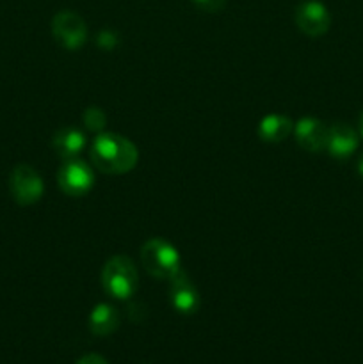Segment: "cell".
Returning <instances> with one entry per match:
<instances>
[{"mask_svg": "<svg viewBox=\"0 0 363 364\" xmlns=\"http://www.w3.org/2000/svg\"><path fill=\"white\" fill-rule=\"evenodd\" d=\"M294 21L302 34L320 38L331 27V14L320 0H302L294 11Z\"/></svg>", "mask_w": 363, "mask_h": 364, "instance_id": "52a82bcc", "label": "cell"}, {"mask_svg": "<svg viewBox=\"0 0 363 364\" xmlns=\"http://www.w3.org/2000/svg\"><path fill=\"white\" fill-rule=\"evenodd\" d=\"M52 36L57 45L66 50H77L88 39V25L73 11H59L52 18Z\"/></svg>", "mask_w": 363, "mask_h": 364, "instance_id": "8992f818", "label": "cell"}, {"mask_svg": "<svg viewBox=\"0 0 363 364\" xmlns=\"http://www.w3.org/2000/svg\"><path fill=\"white\" fill-rule=\"evenodd\" d=\"M169 302L180 315H194L199 309V291L184 269L169 279Z\"/></svg>", "mask_w": 363, "mask_h": 364, "instance_id": "ba28073f", "label": "cell"}, {"mask_svg": "<svg viewBox=\"0 0 363 364\" xmlns=\"http://www.w3.org/2000/svg\"><path fill=\"white\" fill-rule=\"evenodd\" d=\"M85 134L75 127H64L52 137V148L63 160L78 159L85 148Z\"/></svg>", "mask_w": 363, "mask_h": 364, "instance_id": "8fae6325", "label": "cell"}, {"mask_svg": "<svg viewBox=\"0 0 363 364\" xmlns=\"http://www.w3.org/2000/svg\"><path fill=\"white\" fill-rule=\"evenodd\" d=\"M120 327V313L114 306L100 302L89 315V329L95 336H109Z\"/></svg>", "mask_w": 363, "mask_h": 364, "instance_id": "4fadbf2b", "label": "cell"}, {"mask_svg": "<svg viewBox=\"0 0 363 364\" xmlns=\"http://www.w3.org/2000/svg\"><path fill=\"white\" fill-rule=\"evenodd\" d=\"M117 43H120V38H117L116 32L109 31V28H105V31L96 36V45L103 50H112Z\"/></svg>", "mask_w": 363, "mask_h": 364, "instance_id": "9a60e30c", "label": "cell"}, {"mask_svg": "<svg viewBox=\"0 0 363 364\" xmlns=\"http://www.w3.org/2000/svg\"><path fill=\"white\" fill-rule=\"evenodd\" d=\"M294 132V121L283 114H267L258 123V137L269 144L285 141Z\"/></svg>", "mask_w": 363, "mask_h": 364, "instance_id": "7c38bea8", "label": "cell"}, {"mask_svg": "<svg viewBox=\"0 0 363 364\" xmlns=\"http://www.w3.org/2000/svg\"><path fill=\"white\" fill-rule=\"evenodd\" d=\"M77 364H109L105 358H102L100 354H85L78 359Z\"/></svg>", "mask_w": 363, "mask_h": 364, "instance_id": "e0dca14e", "label": "cell"}, {"mask_svg": "<svg viewBox=\"0 0 363 364\" xmlns=\"http://www.w3.org/2000/svg\"><path fill=\"white\" fill-rule=\"evenodd\" d=\"M359 135L358 132L347 123H335L327 130L326 149L333 159H349L358 149Z\"/></svg>", "mask_w": 363, "mask_h": 364, "instance_id": "30bf717a", "label": "cell"}, {"mask_svg": "<svg viewBox=\"0 0 363 364\" xmlns=\"http://www.w3.org/2000/svg\"><path fill=\"white\" fill-rule=\"evenodd\" d=\"M358 173H359V176L363 178V153L359 155V159H358Z\"/></svg>", "mask_w": 363, "mask_h": 364, "instance_id": "ac0fdd59", "label": "cell"}, {"mask_svg": "<svg viewBox=\"0 0 363 364\" xmlns=\"http://www.w3.org/2000/svg\"><path fill=\"white\" fill-rule=\"evenodd\" d=\"M82 123H84L85 130L93 132V134H102L107 124V114L100 107H88L82 112Z\"/></svg>", "mask_w": 363, "mask_h": 364, "instance_id": "5bb4252c", "label": "cell"}, {"mask_svg": "<svg viewBox=\"0 0 363 364\" xmlns=\"http://www.w3.org/2000/svg\"><path fill=\"white\" fill-rule=\"evenodd\" d=\"M141 263L149 276L157 279H171L182 269L177 247L164 238H149L141 247Z\"/></svg>", "mask_w": 363, "mask_h": 364, "instance_id": "3957f363", "label": "cell"}, {"mask_svg": "<svg viewBox=\"0 0 363 364\" xmlns=\"http://www.w3.org/2000/svg\"><path fill=\"white\" fill-rule=\"evenodd\" d=\"M139 160V151L132 141L120 134H98L91 146V162L103 174L130 173Z\"/></svg>", "mask_w": 363, "mask_h": 364, "instance_id": "6da1fadb", "label": "cell"}, {"mask_svg": "<svg viewBox=\"0 0 363 364\" xmlns=\"http://www.w3.org/2000/svg\"><path fill=\"white\" fill-rule=\"evenodd\" d=\"M359 135L363 137V112H362V116H359Z\"/></svg>", "mask_w": 363, "mask_h": 364, "instance_id": "d6986e66", "label": "cell"}, {"mask_svg": "<svg viewBox=\"0 0 363 364\" xmlns=\"http://www.w3.org/2000/svg\"><path fill=\"white\" fill-rule=\"evenodd\" d=\"M191 2L203 13H219L226 7L228 0H191Z\"/></svg>", "mask_w": 363, "mask_h": 364, "instance_id": "2e32d148", "label": "cell"}, {"mask_svg": "<svg viewBox=\"0 0 363 364\" xmlns=\"http://www.w3.org/2000/svg\"><path fill=\"white\" fill-rule=\"evenodd\" d=\"M57 185L66 196L82 198L95 185V171L80 159L64 160L57 171Z\"/></svg>", "mask_w": 363, "mask_h": 364, "instance_id": "277c9868", "label": "cell"}, {"mask_svg": "<svg viewBox=\"0 0 363 364\" xmlns=\"http://www.w3.org/2000/svg\"><path fill=\"white\" fill-rule=\"evenodd\" d=\"M9 191L14 201L21 206L38 203L45 192V183L38 171L28 164H18L9 176Z\"/></svg>", "mask_w": 363, "mask_h": 364, "instance_id": "5b68a950", "label": "cell"}, {"mask_svg": "<svg viewBox=\"0 0 363 364\" xmlns=\"http://www.w3.org/2000/svg\"><path fill=\"white\" fill-rule=\"evenodd\" d=\"M327 130L330 128L317 117H301L294 124V137L295 142L301 146L305 151L320 153L326 149L327 144Z\"/></svg>", "mask_w": 363, "mask_h": 364, "instance_id": "9c48e42d", "label": "cell"}, {"mask_svg": "<svg viewBox=\"0 0 363 364\" xmlns=\"http://www.w3.org/2000/svg\"><path fill=\"white\" fill-rule=\"evenodd\" d=\"M103 290L114 299L127 301L137 291L139 276L135 263L128 256L116 255L105 262L102 269Z\"/></svg>", "mask_w": 363, "mask_h": 364, "instance_id": "7a4b0ae2", "label": "cell"}]
</instances>
